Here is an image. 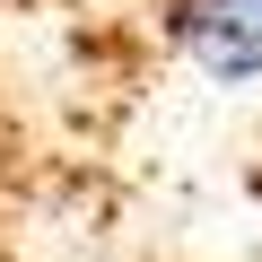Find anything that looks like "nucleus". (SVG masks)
<instances>
[{
  "instance_id": "obj_1",
  "label": "nucleus",
  "mask_w": 262,
  "mask_h": 262,
  "mask_svg": "<svg viewBox=\"0 0 262 262\" xmlns=\"http://www.w3.org/2000/svg\"><path fill=\"white\" fill-rule=\"evenodd\" d=\"M166 44L201 70V79H262V0H158Z\"/></svg>"
}]
</instances>
